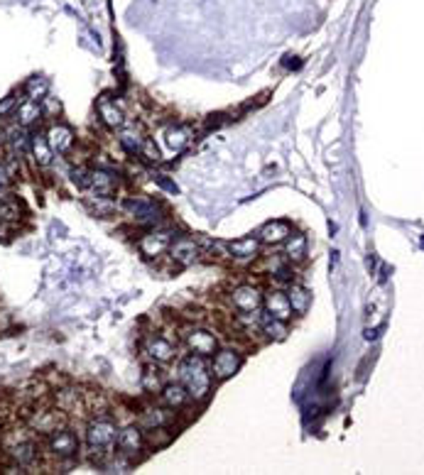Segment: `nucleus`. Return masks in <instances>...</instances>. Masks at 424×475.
<instances>
[{"label":"nucleus","instance_id":"f257e3e1","mask_svg":"<svg viewBox=\"0 0 424 475\" xmlns=\"http://www.w3.org/2000/svg\"><path fill=\"white\" fill-rule=\"evenodd\" d=\"M179 383L184 385L186 392H189L191 400L203 402L211 392V368L206 365L201 356L191 353V356L181 358L179 361Z\"/></svg>","mask_w":424,"mask_h":475},{"label":"nucleus","instance_id":"f03ea898","mask_svg":"<svg viewBox=\"0 0 424 475\" xmlns=\"http://www.w3.org/2000/svg\"><path fill=\"white\" fill-rule=\"evenodd\" d=\"M118 432L120 429L115 427L113 419H93L89 424V429H86V444H89V451L96 456L108 454V449H111L115 444V439H118Z\"/></svg>","mask_w":424,"mask_h":475},{"label":"nucleus","instance_id":"7ed1b4c3","mask_svg":"<svg viewBox=\"0 0 424 475\" xmlns=\"http://www.w3.org/2000/svg\"><path fill=\"white\" fill-rule=\"evenodd\" d=\"M181 338L184 346L189 348V353H196L201 358H208L218 351V338L213 331L203 329V326H189V329L181 331Z\"/></svg>","mask_w":424,"mask_h":475},{"label":"nucleus","instance_id":"20e7f679","mask_svg":"<svg viewBox=\"0 0 424 475\" xmlns=\"http://www.w3.org/2000/svg\"><path fill=\"white\" fill-rule=\"evenodd\" d=\"M243 365V358L235 348H218L213 353V363H211V375L216 380H228L233 378L235 373Z\"/></svg>","mask_w":424,"mask_h":475},{"label":"nucleus","instance_id":"39448f33","mask_svg":"<svg viewBox=\"0 0 424 475\" xmlns=\"http://www.w3.org/2000/svg\"><path fill=\"white\" fill-rule=\"evenodd\" d=\"M230 306L240 314H255L263 309V292L253 284H238L230 292Z\"/></svg>","mask_w":424,"mask_h":475},{"label":"nucleus","instance_id":"423d86ee","mask_svg":"<svg viewBox=\"0 0 424 475\" xmlns=\"http://www.w3.org/2000/svg\"><path fill=\"white\" fill-rule=\"evenodd\" d=\"M174 242V230H150L137 240V247L145 257H159L162 252H169V245Z\"/></svg>","mask_w":424,"mask_h":475},{"label":"nucleus","instance_id":"0eeeda50","mask_svg":"<svg viewBox=\"0 0 424 475\" xmlns=\"http://www.w3.org/2000/svg\"><path fill=\"white\" fill-rule=\"evenodd\" d=\"M120 208H123L128 216H133L137 223H155L157 220V206L150 201V198L125 196L123 201H120Z\"/></svg>","mask_w":424,"mask_h":475},{"label":"nucleus","instance_id":"6e6552de","mask_svg":"<svg viewBox=\"0 0 424 475\" xmlns=\"http://www.w3.org/2000/svg\"><path fill=\"white\" fill-rule=\"evenodd\" d=\"M263 309H265L267 314H272L275 319H280V321H290L292 314H295L292 311L287 292L282 289H267L265 294H263Z\"/></svg>","mask_w":424,"mask_h":475},{"label":"nucleus","instance_id":"1a4fd4ad","mask_svg":"<svg viewBox=\"0 0 424 475\" xmlns=\"http://www.w3.org/2000/svg\"><path fill=\"white\" fill-rule=\"evenodd\" d=\"M145 353L152 363L164 365V363H172L174 358H177V343H172V341L164 338V336H150V338L145 341Z\"/></svg>","mask_w":424,"mask_h":475},{"label":"nucleus","instance_id":"9d476101","mask_svg":"<svg viewBox=\"0 0 424 475\" xmlns=\"http://www.w3.org/2000/svg\"><path fill=\"white\" fill-rule=\"evenodd\" d=\"M201 250H199V242L194 238H174V242L169 245V257L174 260L181 267H189L199 260Z\"/></svg>","mask_w":424,"mask_h":475},{"label":"nucleus","instance_id":"9b49d317","mask_svg":"<svg viewBox=\"0 0 424 475\" xmlns=\"http://www.w3.org/2000/svg\"><path fill=\"white\" fill-rule=\"evenodd\" d=\"M226 247H228V257L233 260H240V262H248V260H255L260 255V238L258 235H245V238H238V240H230L226 242Z\"/></svg>","mask_w":424,"mask_h":475},{"label":"nucleus","instance_id":"f8f14e48","mask_svg":"<svg viewBox=\"0 0 424 475\" xmlns=\"http://www.w3.org/2000/svg\"><path fill=\"white\" fill-rule=\"evenodd\" d=\"M115 446H118L120 456H130L135 458L145 446V436H142L140 427H125L118 432V439H115Z\"/></svg>","mask_w":424,"mask_h":475},{"label":"nucleus","instance_id":"ddd939ff","mask_svg":"<svg viewBox=\"0 0 424 475\" xmlns=\"http://www.w3.org/2000/svg\"><path fill=\"white\" fill-rule=\"evenodd\" d=\"M45 135H47V142H49V147H52L54 154H67L71 147H74V130L64 123L49 125V130L45 132Z\"/></svg>","mask_w":424,"mask_h":475},{"label":"nucleus","instance_id":"4468645a","mask_svg":"<svg viewBox=\"0 0 424 475\" xmlns=\"http://www.w3.org/2000/svg\"><path fill=\"white\" fill-rule=\"evenodd\" d=\"M96 110H98V118L103 120V125L111 130H120L125 125V115L123 110H120L118 106H115V101L108 93H103L101 98H98L96 103Z\"/></svg>","mask_w":424,"mask_h":475},{"label":"nucleus","instance_id":"2eb2a0df","mask_svg":"<svg viewBox=\"0 0 424 475\" xmlns=\"http://www.w3.org/2000/svg\"><path fill=\"white\" fill-rule=\"evenodd\" d=\"M49 451L57 458H71L79 451V439H76L69 429H59V432H54L52 439H49Z\"/></svg>","mask_w":424,"mask_h":475},{"label":"nucleus","instance_id":"dca6fc26","mask_svg":"<svg viewBox=\"0 0 424 475\" xmlns=\"http://www.w3.org/2000/svg\"><path fill=\"white\" fill-rule=\"evenodd\" d=\"M115 186H118V176H115L111 169L106 167H96L91 169V181H89V189L93 191L96 196L101 198H108L115 191Z\"/></svg>","mask_w":424,"mask_h":475},{"label":"nucleus","instance_id":"f3484780","mask_svg":"<svg viewBox=\"0 0 424 475\" xmlns=\"http://www.w3.org/2000/svg\"><path fill=\"white\" fill-rule=\"evenodd\" d=\"M255 235L260 238L263 245H282V242L292 235V225L287 220H267Z\"/></svg>","mask_w":424,"mask_h":475},{"label":"nucleus","instance_id":"a211bd4d","mask_svg":"<svg viewBox=\"0 0 424 475\" xmlns=\"http://www.w3.org/2000/svg\"><path fill=\"white\" fill-rule=\"evenodd\" d=\"M159 400H162V405L169 407V410H181L191 397L181 383H167L162 390H159Z\"/></svg>","mask_w":424,"mask_h":475},{"label":"nucleus","instance_id":"6ab92c4d","mask_svg":"<svg viewBox=\"0 0 424 475\" xmlns=\"http://www.w3.org/2000/svg\"><path fill=\"white\" fill-rule=\"evenodd\" d=\"M258 329H260V333H265L267 338L272 341H282L285 336H287V324L275 319L272 314L267 311H258Z\"/></svg>","mask_w":424,"mask_h":475},{"label":"nucleus","instance_id":"aec40b11","mask_svg":"<svg viewBox=\"0 0 424 475\" xmlns=\"http://www.w3.org/2000/svg\"><path fill=\"white\" fill-rule=\"evenodd\" d=\"M307 247H309V242H307L304 233H292L287 240H285V260L292 262V265L304 262V260H307Z\"/></svg>","mask_w":424,"mask_h":475},{"label":"nucleus","instance_id":"412c9836","mask_svg":"<svg viewBox=\"0 0 424 475\" xmlns=\"http://www.w3.org/2000/svg\"><path fill=\"white\" fill-rule=\"evenodd\" d=\"M42 115H45L42 106L37 101H30V98L20 101L18 110H15V120H18V125H23V128H30V125L40 123Z\"/></svg>","mask_w":424,"mask_h":475},{"label":"nucleus","instance_id":"4be33fe9","mask_svg":"<svg viewBox=\"0 0 424 475\" xmlns=\"http://www.w3.org/2000/svg\"><path fill=\"white\" fill-rule=\"evenodd\" d=\"M30 152H32V159H35L37 167H49L54 159V152L47 142V135H40V132L30 137Z\"/></svg>","mask_w":424,"mask_h":475},{"label":"nucleus","instance_id":"5701e85b","mask_svg":"<svg viewBox=\"0 0 424 475\" xmlns=\"http://www.w3.org/2000/svg\"><path fill=\"white\" fill-rule=\"evenodd\" d=\"M32 427L42 434H54L64 427V414L62 412H37V417L32 419Z\"/></svg>","mask_w":424,"mask_h":475},{"label":"nucleus","instance_id":"b1692460","mask_svg":"<svg viewBox=\"0 0 424 475\" xmlns=\"http://www.w3.org/2000/svg\"><path fill=\"white\" fill-rule=\"evenodd\" d=\"M287 297H290V304H292V311H295L297 316H302V314L309 311V306H312V292L307 289V287L290 284Z\"/></svg>","mask_w":424,"mask_h":475},{"label":"nucleus","instance_id":"393cba45","mask_svg":"<svg viewBox=\"0 0 424 475\" xmlns=\"http://www.w3.org/2000/svg\"><path fill=\"white\" fill-rule=\"evenodd\" d=\"M169 422H172V412H169V407H157V410H147V412H142V417H140V427H142V429L169 427Z\"/></svg>","mask_w":424,"mask_h":475},{"label":"nucleus","instance_id":"a878e982","mask_svg":"<svg viewBox=\"0 0 424 475\" xmlns=\"http://www.w3.org/2000/svg\"><path fill=\"white\" fill-rule=\"evenodd\" d=\"M10 458H13V461L23 468L32 466V463L37 461V446L32 444V441H23V444H18V446L10 449Z\"/></svg>","mask_w":424,"mask_h":475},{"label":"nucleus","instance_id":"bb28decb","mask_svg":"<svg viewBox=\"0 0 424 475\" xmlns=\"http://www.w3.org/2000/svg\"><path fill=\"white\" fill-rule=\"evenodd\" d=\"M120 145L125 147V152H130V154H135V152H140V147H142V142H145V137H142V132H140V128H135V125H128V128H120Z\"/></svg>","mask_w":424,"mask_h":475},{"label":"nucleus","instance_id":"cd10ccee","mask_svg":"<svg viewBox=\"0 0 424 475\" xmlns=\"http://www.w3.org/2000/svg\"><path fill=\"white\" fill-rule=\"evenodd\" d=\"M47 93H49V81L47 79H42V76H32V79H27L25 96L30 98V101L42 103L47 98Z\"/></svg>","mask_w":424,"mask_h":475},{"label":"nucleus","instance_id":"c85d7f7f","mask_svg":"<svg viewBox=\"0 0 424 475\" xmlns=\"http://www.w3.org/2000/svg\"><path fill=\"white\" fill-rule=\"evenodd\" d=\"M8 142L10 147H13V152L18 154H30V135H27V130L23 128V125H18V128H13L8 132Z\"/></svg>","mask_w":424,"mask_h":475},{"label":"nucleus","instance_id":"c756f323","mask_svg":"<svg viewBox=\"0 0 424 475\" xmlns=\"http://www.w3.org/2000/svg\"><path fill=\"white\" fill-rule=\"evenodd\" d=\"M164 140H167L169 150L179 152L189 145V130L181 128V125H174V128H167V132H164Z\"/></svg>","mask_w":424,"mask_h":475},{"label":"nucleus","instance_id":"7c9ffc66","mask_svg":"<svg viewBox=\"0 0 424 475\" xmlns=\"http://www.w3.org/2000/svg\"><path fill=\"white\" fill-rule=\"evenodd\" d=\"M145 436V446H152V449H162L172 441V432L167 427H155V429H147Z\"/></svg>","mask_w":424,"mask_h":475},{"label":"nucleus","instance_id":"2f4dec72","mask_svg":"<svg viewBox=\"0 0 424 475\" xmlns=\"http://www.w3.org/2000/svg\"><path fill=\"white\" fill-rule=\"evenodd\" d=\"M142 388H145L147 392H159L164 388L162 383V375H159L157 368H145V373H142Z\"/></svg>","mask_w":424,"mask_h":475},{"label":"nucleus","instance_id":"473e14b6","mask_svg":"<svg viewBox=\"0 0 424 475\" xmlns=\"http://www.w3.org/2000/svg\"><path fill=\"white\" fill-rule=\"evenodd\" d=\"M140 159L142 162H147V164H157L159 162V150H157V145L152 140H145L142 142V147H140Z\"/></svg>","mask_w":424,"mask_h":475},{"label":"nucleus","instance_id":"72a5a7b5","mask_svg":"<svg viewBox=\"0 0 424 475\" xmlns=\"http://www.w3.org/2000/svg\"><path fill=\"white\" fill-rule=\"evenodd\" d=\"M71 181H74L79 189H89V181H91V169H86V167H74L71 169Z\"/></svg>","mask_w":424,"mask_h":475},{"label":"nucleus","instance_id":"f704fd0d","mask_svg":"<svg viewBox=\"0 0 424 475\" xmlns=\"http://www.w3.org/2000/svg\"><path fill=\"white\" fill-rule=\"evenodd\" d=\"M18 203L5 201V196H0V220H15L18 218Z\"/></svg>","mask_w":424,"mask_h":475},{"label":"nucleus","instance_id":"c9c22d12","mask_svg":"<svg viewBox=\"0 0 424 475\" xmlns=\"http://www.w3.org/2000/svg\"><path fill=\"white\" fill-rule=\"evenodd\" d=\"M18 106H20V98L15 96V93H10V96H5L3 101H0V118H3V115L15 113V110H18Z\"/></svg>","mask_w":424,"mask_h":475},{"label":"nucleus","instance_id":"e433bc0d","mask_svg":"<svg viewBox=\"0 0 424 475\" xmlns=\"http://www.w3.org/2000/svg\"><path fill=\"white\" fill-rule=\"evenodd\" d=\"M155 181H157L159 186H162V189H167L169 194H177V191H179V189H177V184H174V181H169V179H167V176H164V174L155 176Z\"/></svg>","mask_w":424,"mask_h":475},{"label":"nucleus","instance_id":"4c0bfd02","mask_svg":"<svg viewBox=\"0 0 424 475\" xmlns=\"http://www.w3.org/2000/svg\"><path fill=\"white\" fill-rule=\"evenodd\" d=\"M8 186H10V174H8V169H5V164L0 162V194H3Z\"/></svg>","mask_w":424,"mask_h":475}]
</instances>
